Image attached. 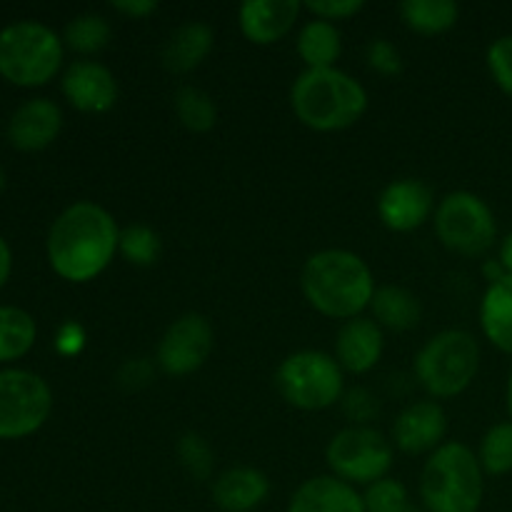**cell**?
Here are the masks:
<instances>
[{
  "mask_svg": "<svg viewBox=\"0 0 512 512\" xmlns=\"http://www.w3.org/2000/svg\"><path fill=\"white\" fill-rule=\"evenodd\" d=\"M175 453H178L180 465L185 468V473L195 480H210L213 478L215 458L213 448H210L208 440L198 433H185L180 435L178 443H175Z\"/></svg>",
  "mask_w": 512,
  "mask_h": 512,
  "instance_id": "cell-31",
  "label": "cell"
},
{
  "mask_svg": "<svg viewBox=\"0 0 512 512\" xmlns=\"http://www.w3.org/2000/svg\"><path fill=\"white\" fill-rule=\"evenodd\" d=\"M393 458V443L373 425H350L338 430L325 448L330 475L355 488H370L378 480L388 478Z\"/></svg>",
  "mask_w": 512,
  "mask_h": 512,
  "instance_id": "cell-9",
  "label": "cell"
},
{
  "mask_svg": "<svg viewBox=\"0 0 512 512\" xmlns=\"http://www.w3.org/2000/svg\"><path fill=\"white\" fill-rule=\"evenodd\" d=\"M280 398L305 413L333 408L345 395V373L338 360L323 350L290 353L275 370Z\"/></svg>",
  "mask_w": 512,
  "mask_h": 512,
  "instance_id": "cell-7",
  "label": "cell"
},
{
  "mask_svg": "<svg viewBox=\"0 0 512 512\" xmlns=\"http://www.w3.org/2000/svg\"><path fill=\"white\" fill-rule=\"evenodd\" d=\"M300 290L315 313L348 323L370 308L378 285L370 265L358 253L325 248L305 260Z\"/></svg>",
  "mask_w": 512,
  "mask_h": 512,
  "instance_id": "cell-2",
  "label": "cell"
},
{
  "mask_svg": "<svg viewBox=\"0 0 512 512\" xmlns=\"http://www.w3.org/2000/svg\"><path fill=\"white\" fill-rule=\"evenodd\" d=\"M448 435V415L445 408L433 398L415 400L398 413L393 423V448L405 455L435 453Z\"/></svg>",
  "mask_w": 512,
  "mask_h": 512,
  "instance_id": "cell-14",
  "label": "cell"
},
{
  "mask_svg": "<svg viewBox=\"0 0 512 512\" xmlns=\"http://www.w3.org/2000/svg\"><path fill=\"white\" fill-rule=\"evenodd\" d=\"M343 413L353 425H368L380 413V403L368 388H353L343 395Z\"/></svg>",
  "mask_w": 512,
  "mask_h": 512,
  "instance_id": "cell-33",
  "label": "cell"
},
{
  "mask_svg": "<svg viewBox=\"0 0 512 512\" xmlns=\"http://www.w3.org/2000/svg\"><path fill=\"white\" fill-rule=\"evenodd\" d=\"M505 405H508V415L512 420V370L508 375V383H505Z\"/></svg>",
  "mask_w": 512,
  "mask_h": 512,
  "instance_id": "cell-42",
  "label": "cell"
},
{
  "mask_svg": "<svg viewBox=\"0 0 512 512\" xmlns=\"http://www.w3.org/2000/svg\"><path fill=\"white\" fill-rule=\"evenodd\" d=\"M365 60H368L370 68L380 75H398L403 70V55L395 48L390 40L375 38L370 40L368 50H365Z\"/></svg>",
  "mask_w": 512,
  "mask_h": 512,
  "instance_id": "cell-34",
  "label": "cell"
},
{
  "mask_svg": "<svg viewBox=\"0 0 512 512\" xmlns=\"http://www.w3.org/2000/svg\"><path fill=\"white\" fill-rule=\"evenodd\" d=\"M58 348H60V353H65V355L80 353V348H83V330H80V325L68 323L63 330H60Z\"/></svg>",
  "mask_w": 512,
  "mask_h": 512,
  "instance_id": "cell-38",
  "label": "cell"
},
{
  "mask_svg": "<svg viewBox=\"0 0 512 512\" xmlns=\"http://www.w3.org/2000/svg\"><path fill=\"white\" fill-rule=\"evenodd\" d=\"M478 323L483 338L512 358V275L488 285L480 298Z\"/></svg>",
  "mask_w": 512,
  "mask_h": 512,
  "instance_id": "cell-21",
  "label": "cell"
},
{
  "mask_svg": "<svg viewBox=\"0 0 512 512\" xmlns=\"http://www.w3.org/2000/svg\"><path fill=\"white\" fill-rule=\"evenodd\" d=\"M173 105L180 125L188 128L190 133H210L218 123V108H215L213 98L195 85H183L175 90Z\"/></svg>",
  "mask_w": 512,
  "mask_h": 512,
  "instance_id": "cell-26",
  "label": "cell"
},
{
  "mask_svg": "<svg viewBox=\"0 0 512 512\" xmlns=\"http://www.w3.org/2000/svg\"><path fill=\"white\" fill-rule=\"evenodd\" d=\"M483 473L490 478H503L512 473V420H503L488 428L478 448Z\"/></svg>",
  "mask_w": 512,
  "mask_h": 512,
  "instance_id": "cell-28",
  "label": "cell"
},
{
  "mask_svg": "<svg viewBox=\"0 0 512 512\" xmlns=\"http://www.w3.org/2000/svg\"><path fill=\"white\" fill-rule=\"evenodd\" d=\"M290 108L315 133H340L358 123L368 110V90L340 68L308 70L290 88Z\"/></svg>",
  "mask_w": 512,
  "mask_h": 512,
  "instance_id": "cell-3",
  "label": "cell"
},
{
  "mask_svg": "<svg viewBox=\"0 0 512 512\" xmlns=\"http://www.w3.org/2000/svg\"><path fill=\"white\" fill-rule=\"evenodd\" d=\"M65 100L80 113L103 115L118 103V80L108 65L98 60H73L60 78Z\"/></svg>",
  "mask_w": 512,
  "mask_h": 512,
  "instance_id": "cell-13",
  "label": "cell"
},
{
  "mask_svg": "<svg viewBox=\"0 0 512 512\" xmlns=\"http://www.w3.org/2000/svg\"><path fill=\"white\" fill-rule=\"evenodd\" d=\"M213 345L215 333L210 320L200 313H185L168 325L155 350V360L170 378H188L208 363Z\"/></svg>",
  "mask_w": 512,
  "mask_h": 512,
  "instance_id": "cell-11",
  "label": "cell"
},
{
  "mask_svg": "<svg viewBox=\"0 0 512 512\" xmlns=\"http://www.w3.org/2000/svg\"><path fill=\"white\" fill-rule=\"evenodd\" d=\"M45 250L58 278L75 285L90 283L103 275L120 253L118 220L103 205L78 200L53 220Z\"/></svg>",
  "mask_w": 512,
  "mask_h": 512,
  "instance_id": "cell-1",
  "label": "cell"
},
{
  "mask_svg": "<svg viewBox=\"0 0 512 512\" xmlns=\"http://www.w3.org/2000/svg\"><path fill=\"white\" fill-rule=\"evenodd\" d=\"M370 310L375 323L393 333H408L423 320V303L413 290L403 285H378Z\"/></svg>",
  "mask_w": 512,
  "mask_h": 512,
  "instance_id": "cell-22",
  "label": "cell"
},
{
  "mask_svg": "<svg viewBox=\"0 0 512 512\" xmlns=\"http://www.w3.org/2000/svg\"><path fill=\"white\" fill-rule=\"evenodd\" d=\"M480 343L470 330L450 328L425 340L415 353L413 373L420 388L433 400L463 395L480 373Z\"/></svg>",
  "mask_w": 512,
  "mask_h": 512,
  "instance_id": "cell-5",
  "label": "cell"
},
{
  "mask_svg": "<svg viewBox=\"0 0 512 512\" xmlns=\"http://www.w3.org/2000/svg\"><path fill=\"white\" fill-rule=\"evenodd\" d=\"M60 130H63V110L58 108V103L50 98H30L10 115L5 135L15 150L38 153L55 143Z\"/></svg>",
  "mask_w": 512,
  "mask_h": 512,
  "instance_id": "cell-15",
  "label": "cell"
},
{
  "mask_svg": "<svg viewBox=\"0 0 512 512\" xmlns=\"http://www.w3.org/2000/svg\"><path fill=\"white\" fill-rule=\"evenodd\" d=\"M433 228L440 243L460 258H483L498 243L493 208L470 190H453L435 205Z\"/></svg>",
  "mask_w": 512,
  "mask_h": 512,
  "instance_id": "cell-8",
  "label": "cell"
},
{
  "mask_svg": "<svg viewBox=\"0 0 512 512\" xmlns=\"http://www.w3.org/2000/svg\"><path fill=\"white\" fill-rule=\"evenodd\" d=\"M110 8L115 13L125 15V18L145 20L148 15H153L158 10V3L155 0H115V3H110Z\"/></svg>",
  "mask_w": 512,
  "mask_h": 512,
  "instance_id": "cell-37",
  "label": "cell"
},
{
  "mask_svg": "<svg viewBox=\"0 0 512 512\" xmlns=\"http://www.w3.org/2000/svg\"><path fill=\"white\" fill-rule=\"evenodd\" d=\"M495 258L500 260V265L505 268V273L512 275V230L508 235H503L498 243V255Z\"/></svg>",
  "mask_w": 512,
  "mask_h": 512,
  "instance_id": "cell-40",
  "label": "cell"
},
{
  "mask_svg": "<svg viewBox=\"0 0 512 512\" xmlns=\"http://www.w3.org/2000/svg\"><path fill=\"white\" fill-rule=\"evenodd\" d=\"M505 275H508V273H505V268H503V265H500L498 258L483 260V278H485V283L493 285V283H498V280H503Z\"/></svg>",
  "mask_w": 512,
  "mask_h": 512,
  "instance_id": "cell-41",
  "label": "cell"
},
{
  "mask_svg": "<svg viewBox=\"0 0 512 512\" xmlns=\"http://www.w3.org/2000/svg\"><path fill=\"white\" fill-rule=\"evenodd\" d=\"M378 218L393 233H413L435 215V195L420 178H398L378 195Z\"/></svg>",
  "mask_w": 512,
  "mask_h": 512,
  "instance_id": "cell-12",
  "label": "cell"
},
{
  "mask_svg": "<svg viewBox=\"0 0 512 512\" xmlns=\"http://www.w3.org/2000/svg\"><path fill=\"white\" fill-rule=\"evenodd\" d=\"M213 45V28L200 20H190V23L175 28L165 40L163 50H160V63L168 73L188 75L205 63V58L213 53Z\"/></svg>",
  "mask_w": 512,
  "mask_h": 512,
  "instance_id": "cell-20",
  "label": "cell"
},
{
  "mask_svg": "<svg viewBox=\"0 0 512 512\" xmlns=\"http://www.w3.org/2000/svg\"><path fill=\"white\" fill-rule=\"evenodd\" d=\"M65 43L38 20H18L0 30V78L18 88L48 85L63 68Z\"/></svg>",
  "mask_w": 512,
  "mask_h": 512,
  "instance_id": "cell-6",
  "label": "cell"
},
{
  "mask_svg": "<svg viewBox=\"0 0 512 512\" xmlns=\"http://www.w3.org/2000/svg\"><path fill=\"white\" fill-rule=\"evenodd\" d=\"M385 350V335L383 328L375 323L373 318L348 320L340 325L338 335H335V353L333 358L343 368V373L350 375H365L380 363Z\"/></svg>",
  "mask_w": 512,
  "mask_h": 512,
  "instance_id": "cell-16",
  "label": "cell"
},
{
  "mask_svg": "<svg viewBox=\"0 0 512 512\" xmlns=\"http://www.w3.org/2000/svg\"><path fill=\"white\" fill-rule=\"evenodd\" d=\"M5 190V173H3V168H0V193H3Z\"/></svg>",
  "mask_w": 512,
  "mask_h": 512,
  "instance_id": "cell-43",
  "label": "cell"
},
{
  "mask_svg": "<svg viewBox=\"0 0 512 512\" xmlns=\"http://www.w3.org/2000/svg\"><path fill=\"white\" fill-rule=\"evenodd\" d=\"M418 495L428 512H478L485 498L478 453L460 440H445L420 470Z\"/></svg>",
  "mask_w": 512,
  "mask_h": 512,
  "instance_id": "cell-4",
  "label": "cell"
},
{
  "mask_svg": "<svg viewBox=\"0 0 512 512\" xmlns=\"http://www.w3.org/2000/svg\"><path fill=\"white\" fill-rule=\"evenodd\" d=\"M35 338H38V325L28 310L0 305V365L28 355Z\"/></svg>",
  "mask_w": 512,
  "mask_h": 512,
  "instance_id": "cell-24",
  "label": "cell"
},
{
  "mask_svg": "<svg viewBox=\"0 0 512 512\" xmlns=\"http://www.w3.org/2000/svg\"><path fill=\"white\" fill-rule=\"evenodd\" d=\"M303 8L313 18L335 23V20H350L353 15H358L365 8V3L363 0H310Z\"/></svg>",
  "mask_w": 512,
  "mask_h": 512,
  "instance_id": "cell-35",
  "label": "cell"
},
{
  "mask_svg": "<svg viewBox=\"0 0 512 512\" xmlns=\"http://www.w3.org/2000/svg\"><path fill=\"white\" fill-rule=\"evenodd\" d=\"M120 255L130 265L148 268L160 258V235L153 228L140 223L120 228Z\"/></svg>",
  "mask_w": 512,
  "mask_h": 512,
  "instance_id": "cell-30",
  "label": "cell"
},
{
  "mask_svg": "<svg viewBox=\"0 0 512 512\" xmlns=\"http://www.w3.org/2000/svg\"><path fill=\"white\" fill-rule=\"evenodd\" d=\"M300 10L298 0H248L240 5L238 23L253 45H273L295 28Z\"/></svg>",
  "mask_w": 512,
  "mask_h": 512,
  "instance_id": "cell-17",
  "label": "cell"
},
{
  "mask_svg": "<svg viewBox=\"0 0 512 512\" xmlns=\"http://www.w3.org/2000/svg\"><path fill=\"white\" fill-rule=\"evenodd\" d=\"M150 378H153V365L145 358L125 360L118 370V383L128 390L145 388L150 383Z\"/></svg>",
  "mask_w": 512,
  "mask_h": 512,
  "instance_id": "cell-36",
  "label": "cell"
},
{
  "mask_svg": "<svg viewBox=\"0 0 512 512\" xmlns=\"http://www.w3.org/2000/svg\"><path fill=\"white\" fill-rule=\"evenodd\" d=\"M295 48L308 70L335 68L340 53H343V35L335 23L313 18L300 28Z\"/></svg>",
  "mask_w": 512,
  "mask_h": 512,
  "instance_id": "cell-23",
  "label": "cell"
},
{
  "mask_svg": "<svg viewBox=\"0 0 512 512\" xmlns=\"http://www.w3.org/2000/svg\"><path fill=\"white\" fill-rule=\"evenodd\" d=\"M285 512H365L363 493L335 475H315L298 485Z\"/></svg>",
  "mask_w": 512,
  "mask_h": 512,
  "instance_id": "cell-18",
  "label": "cell"
},
{
  "mask_svg": "<svg viewBox=\"0 0 512 512\" xmlns=\"http://www.w3.org/2000/svg\"><path fill=\"white\" fill-rule=\"evenodd\" d=\"M215 508L223 512H253L268 500L270 480L263 470L238 465L228 468L210 485Z\"/></svg>",
  "mask_w": 512,
  "mask_h": 512,
  "instance_id": "cell-19",
  "label": "cell"
},
{
  "mask_svg": "<svg viewBox=\"0 0 512 512\" xmlns=\"http://www.w3.org/2000/svg\"><path fill=\"white\" fill-rule=\"evenodd\" d=\"M110 35H113V28H110V23L103 15L83 13L75 15L65 25L63 43L80 55H95L110 43Z\"/></svg>",
  "mask_w": 512,
  "mask_h": 512,
  "instance_id": "cell-27",
  "label": "cell"
},
{
  "mask_svg": "<svg viewBox=\"0 0 512 512\" xmlns=\"http://www.w3.org/2000/svg\"><path fill=\"white\" fill-rule=\"evenodd\" d=\"M365 512H428L420 503H415L410 490L400 480L383 478L365 488L363 493Z\"/></svg>",
  "mask_w": 512,
  "mask_h": 512,
  "instance_id": "cell-29",
  "label": "cell"
},
{
  "mask_svg": "<svg viewBox=\"0 0 512 512\" xmlns=\"http://www.w3.org/2000/svg\"><path fill=\"white\" fill-rule=\"evenodd\" d=\"M53 410L48 380L33 370H0V440H20L38 433Z\"/></svg>",
  "mask_w": 512,
  "mask_h": 512,
  "instance_id": "cell-10",
  "label": "cell"
},
{
  "mask_svg": "<svg viewBox=\"0 0 512 512\" xmlns=\"http://www.w3.org/2000/svg\"><path fill=\"white\" fill-rule=\"evenodd\" d=\"M10 273H13V250H10L8 240L0 235V288L8 283Z\"/></svg>",
  "mask_w": 512,
  "mask_h": 512,
  "instance_id": "cell-39",
  "label": "cell"
},
{
  "mask_svg": "<svg viewBox=\"0 0 512 512\" xmlns=\"http://www.w3.org/2000/svg\"><path fill=\"white\" fill-rule=\"evenodd\" d=\"M485 63H488L493 83L512 98V33L500 35L490 43L488 53H485Z\"/></svg>",
  "mask_w": 512,
  "mask_h": 512,
  "instance_id": "cell-32",
  "label": "cell"
},
{
  "mask_svg": "<svg viewBox=\"0 0 512 512\" xmlns=\"http://www.w3.org/2000/svg\"><path fill=\"white\" fill-rule=\"evenodd\" d=\"M398 10L403 23L418 35L448 33L460 18V8L453 0H405Z\"/></svg>",
  "mask_w": 512,
  "mask_h": 512,
  "instance_id": "cell-25",
  "label": "cell"
}]
</instances>
